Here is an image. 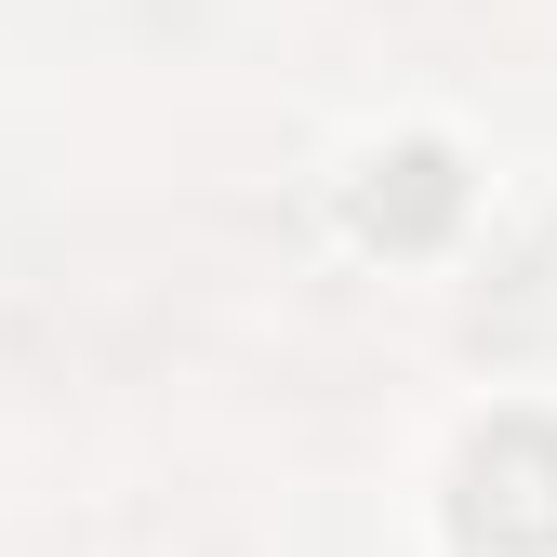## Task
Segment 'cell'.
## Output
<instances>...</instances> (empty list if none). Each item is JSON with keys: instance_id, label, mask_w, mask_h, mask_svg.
<instances>
[{"instance_id": "6da1fadb", "label": "cell", "mask_w": 557, "mask_h": 557, "mask_svg": "<svg viewBox=\"0 0 557 557\" xmlns=\"http://www.w3.org/2000/svg\"><path fill=\"white\" fill-rule=\"evenodd\" d=\"M451 531L478 557H557V425H544V411H505V425L465 438Z\"/></svg>"}, {"instance_id": "7a4b0ae2", "label": "cell", "mask_w": 557, "mask_h": 557, "mask_svg": "<svg viewBox=\"0 0 557 557\" xmlns=\"http://www.w3.org/2000/svg\"><path fill=\"white\" fill-rule=\"evenodd\" d=\"M345 226H359L372 252H438L465 226V160L425 147V133H398V147H372L359 173H345Z\"/></svg>"}]
</instances>
